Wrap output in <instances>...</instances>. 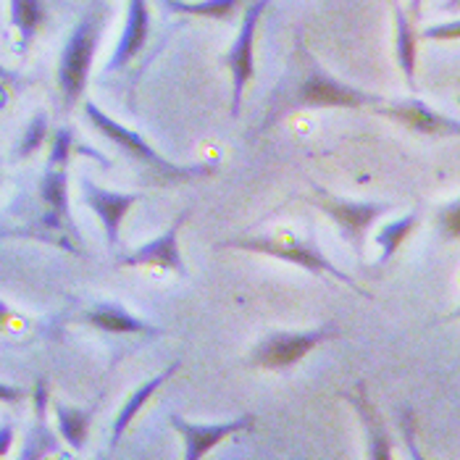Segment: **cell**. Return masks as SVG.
<instances>
[{
	"label": "cell",
	"mask_w": 460,
	"mask_h": 460,
	"mask_svg": "<svg viewBox=\"0 0 460 460\" xmlns=\"http://www.w3.org/2000/svg\"><path fill=\"white\" fill-rule=\"evenodd\" d=\"M218 248L229 250H245V252H261L269 258H279L287 261L292 266H300L305 271H311L314 277H332L340 279L342 284H348L350 289H355L363 297H374L366 287L355 282L350 274H345L342 269H337L314 240H300L295 234H271V237H237V240H224L218 243Z\"/></svg>",
	"instance_id": "1"
},
{
	"label": "cell",
	"mask_w": 460,
	"mask_h": 460,
	"mask_svg": "<svg viewBox=\"0 0 460 460\" xmlns=\"http://www.w3.org/2000/svg\"><path fill=\"white\" fill-rule=\"evenodd\" d=\"M84 116L87 121L111 142H116L127 155L137 158L145 169L153 172V181L155 184H177V181H192V179H203L216 174L213 166H177V164H169L164 155H158L147 142L142 140L137 132H132L129 127L119 124L116 119H111L108 113H103L101 108L95 106L93 101L84 103Z\"/></svg>",
	"instance_id": "2"
},
{
	"label": "cell",
	"mask_w": 460,
	"mask_h": 460,
	"mask_svg": "<svg viewBox=\"0 0 460 460\" xmlns=\"http://www.w3.org/2000/svg\"><path fill=\"white\" fill-rule=\"evenodd\" d=\"M101 30H103V8L95 5L66 40L61 64H58V90H61V101L66 108L76 106L79 98L84 95L93 58L98 50V40H101Z\"/></svg>",
	"instance_id": "3"
},
{
	"label": "cell",
	"mask_w": 460,
	"mask_h": 460,
	"mask_svg": "<svg viewBox=\"0 0 460 460\" xmlns=\"http://www.w3.org/2000/svg\"><path fill=\"white\" fill-rule=\"evenodd\" d=\"M269 5H271V0H252L250 3L245 8V16H243L240 35L234 40L232 50L226 53V66L232 71V116L234 119L243 111L245 87L255 76V30H258V22Z\"/></svg>",
	"instance_id": "4"
},
{
	"label": "cell",
	"mask_w": 460,
	"mask_h": 460,
	"mask_svg": "<svg viewBox=\"0 0 460 460\" xmlns=\"http://www.w3.org/2000/svg\"><path fill=\"white\" fill-rule=\"evenodd\" d=\"M340 337L334 326H321L311 332H279L269 334L255 350H252V363L261 368H287L300 363L311 350H316L326 340Z\"/></svg>",
	"instance_id": "5"
},
{
	"label": "cell",
	"mask_w": 460,
	"mask_h": 460,
	"mask_svg": "<svg viewBox=\"0 0 460 460\" xmlns=\"http://www.w3.org/2000/svg\"><path fill=\"white\" fill-rule=\"evenodd\" d=\"M190 216H192V208H184L177 216V221L161 237L145 243L132 252L119 255L116 266H121V269H161V271L177 274V277L184 279L187 266H184V258H181V250H179V232L190 221Z\"/></svg>",
	"instance_id": "6"
},
{
	"label": "cell",
	"mask_w": 460,
	"mask_h": 460,
	"mask_svg": "<svg viewBox=\"0 0 460 460\" xmlns=\"http://www.w3.org/2000/svg\"><path fill=\"white\" fill-rule=\"evenodd\" d=\"M379 103L382 101L376 95L355 90L319 66L311 69V74L303 79V84L295 95V106L300 108H366L379 106Z\"/></svg>",
	"instance_id": "7"
},
{
	"label": "cell",
	"mask_w": 460,
	"mask_h": 460,
	"mask_svg": "<svg viewBox=\"0 0 460 460\" xmlns=\"http://www.w3.org/2000/svg\"><path fill=\"white\" fill-rule=\"evenodd\" d=\"M314 203H316L321 211L326 213V216L340 226L342 237H345L355 250L363 248L366 232L374 226V221L392 208L390 203H358V200H342V198L329 195L323 187H316Z\"/></svg>",
	"instance_id": "8"
},
{
	"label": "cell",
	"mask_w": 460,
	"mask_h": 460,
	"mask_svg": "<svg viewBox=\"0 0 460 460\" xmlns=\"http://www.w3.org/2000/svg\"><path fill=\"white\" fill-rule=\"evenodd\" d=\"M82 200L103 224L108 245L116 248L119 245V226H121L124 216L140 203L142 192H111L106 187H98L93 179H82Z\"/></svg>",
	"instance_id": "9"
},
{
	"label": "cell",
	"mask_w": 460,
	"mask_h": 460,
	"mask_svg": "<svg viewBox=\"0 0 460 460\" xmlns=\"http://www.w3.org/2000/svg\"><path fill=\"white\" fill-rule=\"evenodd\" d=\"M172 426L177 429L179 434H181V439H184V458L181 460H203V456L213 450V447H218L221 442H226L229 437H234V434H240V431H245L252 426V416H243V419H237V421H226V424H211V426H200V424H190V421H184L181 416L177 413H172Z\"/></svg>",
	"instance_id": "10"
},
{
	"label": "cell",
	"mask_w": 460,
	"mask_h": 460,
	"mask_svg": "<svg viewBox=\"0 0 460 460\" xmlns=\"http://www.w3.org/2000/svg\"><path fill=\"white\" fill-rule=\"evenodd\" d=\"M379 113L390 116L394 121L405 124L408 129L419 132V135H434V137H456L460 132L458 119H450L445 113H437L431 106H426L424 101H405V103H394V106L376 108Z\"/></svg>",
	"instance_id": "11"
},
{
	"label": "cell",
	"mask_w": 460,
	"mask_h": 460,
	"mask_svg": "<svg viewBox=\"0 0 460 460\" xmlns=\"http://www.w3.org/2000/svg\"><path fill=\"white\" fill-rule=\"evenodd\" d=\"M150 35V8H147V0H129V11H127V27H124V35L116 45V53L111 58V64L106 66V74L124 69L147 42Z\"/></svg>",
	"instance_id": "12"
},
{
	"label": "cell",
	"mask_w": 460,
	"mask_h": 460,
	"mask_svg": "<svg viewBox=\"0 0 460 460\" xmlns=\"http://www.w3.org/2000/svg\"><path fill=\"white\" fill-rule=\"evenodd\" d=\"M348 400L355 405L360 421H363L366 431H368V460H392L390 434H387V429H385L382 419H379V411H376L374 402L368 400L366 387L358 385V392L350 394Z\"/></svg>",
	"instance_id": "13"
},
{
	"label": "cell",
	"mask_w": 460,
	"mask_h": 460,
	"mask_svg": "<svg viewBox=\"0 0 460 460\" xmlns=\"http://www.w3.org/2000/svg\"><path fill=\"white\" fill-rule=\"evenodd\" d=\"M45 411H48V387L40 379L35 387V426L27 437V445L19 460H45L58 450V437L45 424Z\"/></svg>",
	"instance_id": "14"
},
{
	"label": "cell",
	"mask_w": 460,
	"mask_h": 460,
	"mask_svg": "<svg viewBox=\"0 0 460 460\" xmlns=\"http://www.w3.org/2000/svg\"><path fill=\"white\" fill-rule=\"evenodd\" d=\"M84 321L101 332L108 334H155L158 329L150 326L147 321L132 316L129 311H124L121 305H113V303H103V305H95L84 314Z\"/></svg>",
	"instance_id": "15"
},
{
	"label": "cell",
	"mask_w": 460,
	"mask_h": 460,
	"mask_svg": "<svg viewBox=\"0 0 460 460\" xmlns=\"http://www.w3.org/2000/svg\"><path fill=\"white\" fill-rule=\"evenodd\" d=\"M177 371H179V360L177 363H172L169 368H164V371H161L158 376H153L150 382H145L140 390L135 392V394L124 402V408L119 411V416H116V421H113V434H111V445H113V447H119L121 437L127 434V429H129V424L135 421V416H137L142 408H145V402L158 392V387H161L166 379H172Z\"/></svg>",
	"instance_id": "16"
},
{
	"label": "cell",
	"mask_w": 460,
	"mask_h": 460,
	"mask_svg": "<svg viewBox=\"0 0 460 460\" xmlns=\"http://www.w3.org/2000/svg\"><path fill=\"white\" fill-rule=\"evenodd\" d=\"M40 195L50 208V224L61 226L69 218V174L61 166H48L40 179Z\"/></svg>",
	"instance_id": "17"
},
{
	"label": "cell",
	"mask_w": 460,
	"mask_h": 460,
	"mask_svg": "<svg viewBox=\"0 0 460 460\" xmlns=\"http://www.w3.org/2000/svg\"><path fill=\"white\" fill-rule=\"evenodd\" d=\"M392 11H394V30H397V66L402 71L408 87L416 90V48H419L416 42H419V35L413 30L411 16L400 8L397 0L392 3Z\"/></svg>",
	"instance_id": "18"
},
{
	"label": "cell",
	"mask_w": 460,
	"mask_h": 460,
	"mask_svg": "<svg viewBox=\"0 0 460 460\" xmlns=\"http://www.w3.org/2000/svg\"><path fill=\"white\" fill-rule=\"evenodd\" d=\"M419 224H421V213L411 211V213H405L402 218L392 221V224L382 226V229L376 232V245L382 248L379 266L390 263L392 258L397 255V250L402 248V243H405V240L419 229Z\"/></svg>",
	"instance_id": "19"
},
{
	"label": "cell",
	"mask_w": 460,
	"mask_h": 460,
	"mask_svg": "<svg viewBox=\"0 0 460 460\" xmlns=\"http://www.w3.org/2000/svg\"><path fill=\"white\" fill-rule=\"evenodd\" d=\"M164 5L172 13H184V16H203L213 22H226L237 13V8L243 5V0H164Z\"/></svg>",
	"instance_id": "20"
},
{
	"label": "cell",
	"mask_w": 460,
	"mask_h": 460,
	"mask_svg": "<svg viewBox=\"0 0 460 460\" xmlns=\"http://www.w3.org/2000/svg\"><path fill=\"white\" fill-rule=\"evenodd\" d=\"M11 22L19 32V42L27 50L30 42L40 32L45 22V5L42 0H11Z\"/></svg>",
	"instance_id": "21"
},
{
	"label": "cell",
	"mask_w": 460,
	"mask_h": 460,
	"mask_svg": "<svg viewBox=\"0 0 460 460\" xmlns=\"http://www.w3.org/2000/svg\"><path fill=\"white\" fill-rule=\"evenodd\" d=\"M90 419L93 411H82V408H71V405H56V421L61 437L69 442L74 450H82L90 434Z\"/></svg>",
	"instance_id": "22"
},
{
	"label": "cell",
	"mask_w": 460,
	"mask_h": 460,
	"mask_svg": "<svg viewBox=\"0 0 460 460\" xmlns=\"http://www.w3.org/2000/svg\"><path fill=\"white\" fill-rule=\"evenodd\" d=\"M45 137H48V113H37L35 119L30 121V127H27L24 140L19 145V158L32 155L37 147H42Z\"/></svg>",
	"instance_id": "23"
},
{
	"label": "cell",
	"mask_w": 460,
	"mask_h": 460,
	"mask_svg": "<svg viewBox=\"0 0 460 460\" xmlns=\"http://www.w3.org/2000/svg\"><path fill=\"white\" fill-rule=\"evenodd\" d=\"M71 147H74V132H71V127H61V129L53 135V147H50L48 166H61V169H66L71 158Z\"/></svg>",
	"instance_id": "24"
},
{
	"label": "cell",
	"mask_w": 460,
	"mask_h": 460,
	"mask_svg": "<svg viewBox=\"0 0 460 460\" xmlns=\"http://www.w3.org/2000/svg\"><path fill=\"white\" fill-rule=\"evenodd\" d=\"M439 226H442V234H447L450 240H458L460 237V203L453 200L447 208L439 211Z\"/></svg>",
	"instance_id": "25"
},
{
	"label": "cell",
	"mask_w": 460,
	"mask_h": 460,
	"mask_svg": "<svg viewBox=\"0 0 460 460\" xmlns=\"http://www.w3.org/2000/svg\"><path fill=\"white\" fill-rule=\"evenodd\" d=\"M402 437H405V445H408V453L413 460H426V456L419 447V439H416V419L411 411H402Z\"/></svg>",
	"instance_id": "26"
},
{
	"label": "cell",
	"mask_w": 460,
	"mask_h": 460,
	"mask_svg": "<svg viewBox=\"0 0 460 460\" xmlns=\"http://www.w3.org/2000/svg\"><path fill=\"white\" fill-rule=\"evenodd\" d=\"M460 24L458 22H447V24H434L426 27L421 32V40H439V42H458Z\"/></svg>",
	"instance_id": "27"
},
{
	"label": "cell",
	"mask_w": 460,
	"mask_h": 460,
	"mask_svg": "<svg viewBox=\"0 0 460 460\" xmlns=\"http://www.w3.org/2000/svg\"><path fill=\"white\" fill-rule=\"evenodd\" d=\"M11 445H13V424H3L0 426V460L5 458Z\"/></svg>",
	"instance_id": "28"
},
{
	"label": "cell",
	"mask_w": 460,
	"mask_h": 460,
	"mask_svg": "<svg viewBox=\"0 0 460 460\" xmlns=\"http://www.w3.org/2000/svg\"><path fill=\"white\" fill-rule=\"evenodd\" d=\"M19 400H24V390L0 382V402H19Z\"/></svg>",
	"instance_id": "29"
},
{
	"label": "cell",
	"mask_w": 460,
	"mask_h": 460,
	"mask_svg": "<svg viewBox=\"0 0 460 460\" xmlns=\"http://www.w3.org/2000/svg\"><path fill=\"white\" fill-rule=\"evenodd\" d=\"M421 8H424V0H411V22L421 19Z\"/></svg>",
	"instance_id": "30"
},
{
	"label": "cell",
	"mask_w": 460,
	"mask_h": 460,
	"mask_svg": "<svg viewBox=\"0 0 460 460\" xmlns=\"http://www.w3.org/2000/svg\"><path fill=\"white\" fill-rule=\"evenodd\" d=\"M8 319H11V311H8V305H5V303L0 300V329H3L5 323H8Z\"/></svg>",
	"instance_id": "31"
},
{
	"label": "cell",
	"mask_w": 460,
	"mask_h": 460,
	"mask_svg": "<svg viewBox=\"0 0 460 460\" xmlns=\"http://www.w3.org/2000/svg\"><path fill=\"white\" fill-rule=\"evenodd\" d=\"M0 79H13V74H11V71H8V69H3V66H0Z\"/></svg>",
	"instance_id": "32"
}]
</instances>
